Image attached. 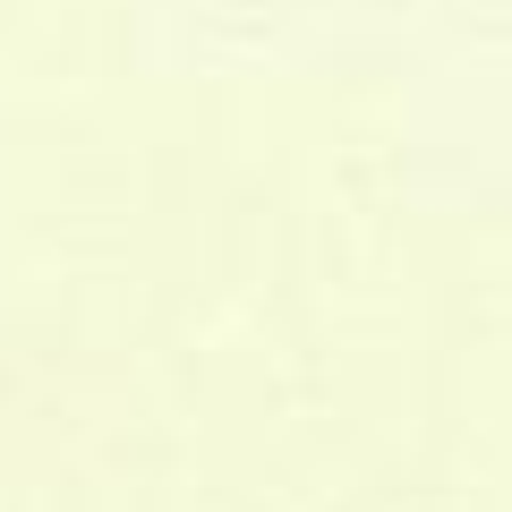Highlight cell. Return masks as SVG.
Wrapping results in <instances>:
<instances>
[{
    "instance_id": "cell-1",
    "label": "cell",
    "mask_w": 512,
    "mask_h": 512,
    "mask_svg": "<svg viewBox=\"0 0 512 512\" xmlns=\"http://www.w3.org/2000/svg\"><path fill=\"white\" fill-rule=\"evenodd\" d=\"M402 180V197L444 222H512V103L487 94V77H453V94L410 120Z\"/></svg>"
}]
</instances>
